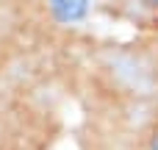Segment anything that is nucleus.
<instances>
[{
    "instance_id": "obj_1",
    "label": "nucleus",
    "mask_w": 158,
    "mask_h": 150,
    "mask_svg": "<svg viewBox=\"0 0 158 150\" xmlns=\"http://www.w3.org/2000/svg\"><path fill=\"white\" fill-rule=\"evenodd\" d=\"M47 6L58 22H81L86 19L92 0H47Z\"/></svg>"
},
{
    "instance_id": "obj_2",
    "label": "nucleus",
    "mask_w": 158,
    "mask_h": 150,
    "mask_svg": "<svg viewBox=\"0 0 158 150\" xmlns=\"http://www.w3.org/2000/svg\"><path fill=\"white\" fill-rule=\"evenodd\" d=\"M142 3H147V6H158V0H142Z\"/></svg>"
},
{
    "instance_id": "obj_3",
    "label": "nucleus",
    "mask_w": 158,
    "mask_h": 150,
    "mask_svg": "<svg viewBox=\"0 0 158 150\" xmlns=\"http://www.w3.org/2000/svg\"><path fill=\"white\" fill-rule=\"evenodd\" d=\"M153 150H158V142H156V145H153Z\"/></svg>"
}]
</instances>
